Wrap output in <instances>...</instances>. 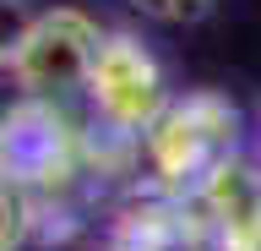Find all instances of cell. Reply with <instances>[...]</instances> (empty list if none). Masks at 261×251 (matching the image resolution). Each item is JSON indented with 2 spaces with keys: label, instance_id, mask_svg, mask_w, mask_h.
I'll use <instances>...</instances> for the list:
<instances>
[{
  "label": "cell",
  "instance_id": "8992f818",
  "mask_svg": "<svg viewBox=\"0 0 261 251\" xmlns=\"http://www.w3.org/2000/svg\"><path fill=\"white\" fill-rule=\"evenodd\" d=\"M22 28H28V11H22L16 0H0V71H6V60H11Z\"/></svg>",
  "mask_w": 261,
  "mask_h": 251
},
{
  "label": "cell",
  "instance_id": "7a4b0ae2",
  "mask_svg": "<svg viewBox=\"0 0 261 251\" xmlns=\"http://www.w3.org/2000/svg\"><path fill=\"white\" fill-rule=\"evenodd\" d=\"M98 22L76 6H60V11H44V17H28L22 38H16L11 60V82L28 93V99H65L87 82V66H93L98 50Z\"/></svg>",
  "mask_w": 261,
  "mask_h": 251
},
{
  "label": "cell",
  "instance_id": "3957f363",
  "mask_svg": "<svg viewBox=\"0 0 261 251\" xmlns=\"http://www.w3.org/2000/svg\"><path fill=\"white\" fill-rule=\"evenodd\" d=\"M82 87H87L98 120L114 126V131H125V136H142L147 126L158 120V109L169 104L158 60H152L130 33H103L98 38L93 66H87V82Z\"/></svg>",
  "mask_w": 261,
  "mask_h": 251
},
{
  "label": "cell",
  "instance_id": "5b68a950",
  "mask_svg": "<svg viewBox=\"0 0 261 251\" xmlns=\"http://www.w3.org/2000/svg\"><path fill=\"white\" fill-rule=\"evenodd\" d=\"M130 6L147 11V17H158V22H196V17L212 11V0H130Z\"/></svg>",
  "mask_w": 261,
  "mask_h": 251
},
{
  "label": "cell",
  "instance_id": "6da1fadb",
  "mask_svg": "<svg viewBox=\"0 0 261 251\" xmlns=\"http://www.w3.org/2000/svg\"><path fill=\"white\" fill-rule=\"evenodd\" d=\"M142 136H147V164H152L158 186L191 197L223 158H234L240 115H234V104L212 99V93H191L179 104H163Z\"/></svg>",
  "mask_w": 261,
  "mask_h": 251
},
{
  "label": "cell",
  "instance_id": "52a82bcc",
  "mask_svg": "<svg viewBox=\"0 0 261 251\" xmlns=\"http://www.w3.org/2000/svg\"><path fill=\"white\" fill-rule=\"evenodd\" d=\"M103 251H114V246H103Z\"/></svg>",
  "mask_w": 261,
  "mask_h": 251
},
{
  "label": "cell",
  "instance_id": "277c9868",
  "mask_svg": "<svg viewBox=\"0 0 261 251\" xmlns=\"http://www.w3.org/2000/svg\"><path fill=\"white\" fill-rule=\"evenodd\" d=\"M33 240V197L28 186L0 169V251H16Z\"/></svg>",
  "mask_w": 261,
  "mask_h": 251
}]
</instances>
